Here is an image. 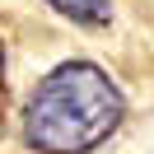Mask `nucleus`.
<instances>
[{
  "mask_svg": "<svg viewBox=\"0 0 154 154\" xmlns=\"http://www.w3.org/2000/svg\"><path fill=\"white\" fill-rule=\"evenodd\" d=\"M126 98L94 61H61L23 103V145L33 154H89L122 126Z\"/></svg>",
  "mask_w": 154,
  "mask_h": 154,
  "instance_id": "f257e3e1",
  "label": "nucleus"
},
{
  "mask_svg": "<svg viewBox=\"0 0 154 154\" xmlns=\"http://www.w3.org/2000/svg\"><path fill=\"white\" fill-rule=\"evenodd\" d=\"M56 14H66V19L75 23H107V14H112V0H47Z\"/></svg>",
  "mask_w": 154,
  "mask_h": 154,
  "instance_id": "f03ea898",
  "label": "nucleus"
},
{
  "mask_svg": "<svg viewBox=\"0 0 154 154\" xmlns=\"http://www.w3.org/2000/svg\"><path fill=\"white\" fill-rule=\"evenodd\" d=\"M5 112H10V79H5V42H0V131H5Z\"/></svg>",
  "mask_w": 154,
  "mask_h": 154,
  "instance_id": "7ed1b4c3",
  "label": "nucleus"
}]
</instances>
